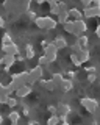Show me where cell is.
Listing matches in <instances>:
<instances>
[{"instance_id":"cell-22","label":"cell","mask_w":100,"mask_h":125,"mask_svg":"<svg viewBox=\"0 0 100 125\" xmlns=\"http://www.w3.org/2000/svg\"><path fill=\"white\" fill-rule=\"evenodd\" d=\"M44 55L47 56L49 62L52 64V62H55L56 60H58V52H44Z\"/></svg>"},{"instance_id":"cell-37","label":"cell","mask_w":100,"mask_h":125,"mask_svg":"<svg viewBox=\"0 0 100 125\" xmlns=\"http://www.w3.org/2000/svg\"><path fill=\"white\" fill-rule=\"evenodd\" d=\"M49 42H50V41H49V39H44V41H42V42H41V47H42V50H44V49H45V47H47V45H49Z\"/></svg>"},{"instance_id":"cell-27","label":"cell","mask_w":100,"mask_h":125,"mask_svg":"<svg viewBox=\"0 0 100 125\" xmlns=\"http://www.w3.org/2000/svg\"><path fill=\"white\" fill-rule=\"evenodd\" d=\"M13 42V38H11L10 33H3L2 34V44H11Z\"/></svg>"},{"instance_id":"cell-4","label":"cell","mask_w":100,"mask_h":125,"mask_svg":"<svg viewBox=\"0 0 100 125\" xmlns=\"http://www.w3.org/2000/svg\"><path fill=\"white\" fill-rule=\"evenodd\" d=\"M42 75H44V66L38 64L34 66L33 69H30V78H28V84H34L39 81V78H42Z\"/></svg>"},{"instance_id":"cell-35","label":"cell","mask_w":100,"mask_h":125,"mask_svg":"<svg viewBox=\"0 0 100 125\" xmlns=\"http://www.w3.org/2000/svg\"><path fill=\"white\" fill-rule=\"evenodd\" d=\"M20 114H22V116H25V117H28V116H30V109H28V106H25V105H24V108H22Z\"/></svg>"},{"instance_id":"cell-5","label":"cell","mask_w":100,"mask_h":125,"mask_svg":"<svg viewBox=\"0 0 100 125\" xmlns=\"http://www.w3.org/2000/svg\"><path fill=\"white\" fill-rule=\"evenodd\" d=\"M83 17L84 19H94V17H100V6H86L83 10Z\"/></svg>"},{"instance_id":"cell-20","label":"cell","mask_w":100,"mask_h":125,"mask_svg":"<svg viewBox=\"0 0 100 125\" xmlns=\"http://www.w3.org/2000/svg\"><path fill=\"white\" fill-rule=\"evenodd\" d=\"M69 60H70V62L75 66V67H81V61H80V58H78V53H74L72 52L70 53V56H69Z\"/></svg>"},{"instance_id":"cell-36","label":"cell","mask_w":100,"mask_h":125,"mask_svg":"<svg viewBox=\"0 0 100 125\" xmlns=\"http://www.w3.org/2000/svg\"><path fill=\"white\" fill-rule=\"evenodd\" d=\"M80 3L83 5V8H86V6H91L92 5V0H80Z\"/></svg>"},{"instance_id":"cell-16","label":"cell","mask_w":100,"mask_h":125,"mask_svg":"<svg viewBox=\"0 0 100 125\" xmlns=\"http://www.w3.org/2000/svg\"><path fill=\"white\" fill-rule=\"evenodd\" d=\"M63 28H64V31L66 33H69V34H74L75 36V25H74V21H67L66 23H63Z\"/></svg>"},{"instance_id":"cell-44","label":"cell","mask_w":100,"mask_h":125,"mask_svg":"<svg viewBox=\"0 0 100 125\" xmlns=\"http://www.w3.org/2000/svg\"><path fill=\"white\" fill-rule=\"evenodd\" d=\"M3 120H5V117H3V114H2V113H0V125L3 124Z\"/></svg>"},{"instance_id":"cell-46","label":"cell","mask_w":100,"mask_h":125,"mask_svg":"<svg viewBox=\"0 0 100 125\" xmlns=\"http://www.w3.org/2000/svg\"><path fill=\"white\" fill-rule=\"evenodd\" d=\"M56 2H63V0H56Z\"/></svg>"},{"instance_id":"cell-31","label":"cell","mask_w":100,"mask_h":125,"mask_svg":"<svg viewBox=\"0 0 100 125\" xmlns=\"http://www.w3.org/2000/svg\"><path fill=\"white\" fill-rule=\"evenodd\" d=\"M95 70H97V69H95V66H92V64L84 66V72H86V73H94Z\"/></svg>"},{"instance_id":"cell-43","label":"cell","mask_w":100,"mask_h":125,"mask_svg":"<svg viewBox=\"0 0 100 125\" xmlns=\"http://www.w3.org/2000/svg\"><path fill=\"white\" fill-rule=\"evenodd\" d=\"M92 5H94V6H100V0H92Z\"/></svg>"},{"instance_id":"cell-6","label":"cell","mask_w":100,"mask_h":125,"mask_svg":"<svg viewBox=\"0 0 100 125\" xmlns=\"http://www.w3.org/2000/svg\"><path fill=\"white\" fill-rule=\"evenodd\" d=\"M33 92V88H31V84H24V86H20V88L17 89L16 91V94H14V95L17 97V99H25V97H28L30 94Z\"/></svg>"},{"instance_id":"cell-19","label":"cell","mask_w":100,"mask_h":125,"mask_svg":"<svg viewBox=\"0 0 100 125\" xmlns=\"http://www.w3.org/2000/svg\"><path fill=\"white\" fill-rule=\"evenodd\" d=\"M34 49H33V45L31 44H25V58L27 60H33L34 58Z\"/></svg>"},{"instance_id":"cell-30","label":"cell","mask_w":100,"mask_h":125,"mask_svg":"<svg viewBox=\"0 0 100 125\" xmlns=\"http://www.w3.org/2000/svg\"><path fill=\"white\" fill-rule=\"evenodd\" d=\"M86 80H88V83H95V81H97V75H95V72L94 73H88Z\"/></svg>"},{"instance_id":"cell-11","label":"cell","mask_w":100,"mask_h":125,"mask_svg":"<svg viewBox=\"0 0 100 125\" xmlns=\"http://www.w3.org/2000/svg\"><path fill=\"white\" fill-rule=\"evenodd\" d=\"M78 58H80V61H81V64H84V62H89V60H91L89 49H88V47H83V49L78 52Z\"/></svg>"},{"instance_id":"cell-15","label":"cell","mask_w":100,"mask_h":125,"mask_svg":"<svg viewBox=\"0 0 100 125\" xmlns=\"http://www.w3.org/2000/svg\"><path fill=\"white\" fill-rule=\"evenodd\" d=\"M69 16L72 17V21H78V19H84L83 17V13L80 10H77V8H69Z\"/></svg>"},{"instance_id":"cell-28","label":"cell","mask_w":100,"mask_h":125,"mask_svg":"<svg viewBox=\"0 0 100 125\" xmlns=\"http://www.w3.org/2000/svg\"><path fill=\"white\" fill-rule=\"evenodd\" d=\"M38 64H41V66H50V62H49V60H47L45 55H41V56L38 58Z\"/></svg>"},{"instance_id":"cell-45","label":"cell","mask_w":100,"mask_h":125,"mask_svg":"<svg viewBox=\"0 0 100 125\" xmlns=\"http://www.w3.org/2000/svg\"><path fill=\"white\" fill-rule=\"evenodd\" d=\"M28 124H30V125H33V124H38V122H36V120H33V119H30V120H28Z\"/></svg>"},{"instance_id":"cell-3","label":"cell","mask_w":100,"mask_h":125,"mask_svg":"<svg viewBox=\"0 0 100 125\" xmlns=\"http://www.w3.org/2000/svg\"><path fill=\"white\" fill-rule=\"evenodd\" d=\"M28 78H30V70H22V72H17V73H11V81L14 83V86L17 89L28 83Z\"/></svg>"},{"instance_id":"cell-40","label":"cell","mask_w":100,"mask_h":125,"mask_svg":"<svg viewBox=\"0 0 100 125\" xmlns=\"http://www.w3.org/2000/svg\"><path fill=\"white\" fill-rule=\"evenodd\" d=\"M34 3H36L38 6H41V5H44V3H45V0H34Z\"/></svg>"},{"instance_id":"cell-8","label":"cell","mask_w":100,"mask_h":125,"mask_svg":"<svg viewBox=\"0 0 100 125\" xmlns=\"http://www.w3.org/2000/svg\"><path fill=\"white\" fill-rule=\"evenodd\" d=\"M2 52L3 53H10V55H19L20 49H19V45L13 41L11 44H2Z\"/></svg>"},{"instance_id":"cell-33","label":"cell","mask_w":100,"mask_h":125,"mask_svg":"<svg viewBox=\"0 0 100 125\" xmlns=\"http://www.w3.org/2000/svg\"><path fill=\"white\" fill-rule=\"evenodd\" d=\"M27 16H28V19H30V21H34V19L38 17L36 13H34L33 10H28V11H27Z\"/></svg>"},{"instance_id":"cell-41","label":"cell","mask_w":100,"mask_h":125,"mask_svg":"<svg viewBox=\"0 0 100 125\" xmlns=\"http://www.w3.org/2000/svg\"><path fill=\"white\" fill-rule=\"evenodd\" d=\"M3 27H5V19L0 16V28H3Z\"/></svg>"},{"instance_id":"cell-32","label":"cell","mask_w":100,"mask_h":125,"mask_svg":"<svg viewBox=\"0 0 100 125\" xmlns=\"http://www.w3.org/2000/svg\"><path fill=\"white\" fill-rule=\"evenodd\" d=\"M47 111L50 113V114H58V108H56L55 105H49V106H47Z\"/></svg>"},{"instance_id":"cell-26","label":"cell","mask_w":100,"mask_h":125,"mask_svg":"<svg viewBox=\"0 0 100 125\" xmlns=\"http://www.w3.org/2000/svg\"><path fill=\"white\" fill-rule=\"evenodd\" d=\"M81 49H83V47H81V44H80V42L77 41V39H75V42H74V44H70V50H72L74 53H78Z\"/></svg>"},{"instance_id":"cell-38","label":"cell","mask_w":100,"mask_h":125,"mask_svg":"<svg viewBox=\"0 0 100 125\" xmlns=\"http://www.w3.org/2000/svg\"><path fill=\"white\" fill-rule=\"evenodd\" d=\"M16 60H17V61H25L27 58L24 56V55H20V53H19V55H16Z\"/></svg>"},{"instance_id":"cell-42","label":"cell","mask_w":100,"mask_h":125,"mask_svg":"<svg viewBox=\"0 0 100 125\" xmlns=\"http://www.w3.org/2000/svg\"><path fill=\"white\" fill-rule=\"evenodd\" d=\"M3 92H5V84L0 83V94H3Z\"/></svg>"},{"instance_id":"cell-14","label":"cell","mask_w":100,"mask_h":125,"mask_svg":"<svg viewBox=\"0 0 100 125\" xmlns=\"http://www.w3.org/2000/svg\"><path fill=\"white\" fill-rule=\"evenodd\" d=\"M60 88L63 89V92H70L72 89H74V80H70V78H64Z\"/></svg>"},{"instance_id":"cell-29","label":"cell","mask_w":100,"mask_h":125,"mask_svg":"<svg viewBox=\"0 0 100 125\" xmlns=\"http://www.w3.org/2000/svg\"><path fill=\"white\" fill-rule=\"evenodd\" d=\"M8 100H10L8 94H5V92L0 94V105H6V103H8Z\"/></svg>"},{"instance_id":"cell-1","label":"cell","mask_w":100,"mask_h":125,"mask_svg":"<svg viewBox=\"0 0 100 125\" xmlns=\"http://www.w3.org/2000/svg\"><path fill=\"white\" fill-rule=\"evenodd\" d=\"M33 23L41 30H55L56 25H58V21L50 16H38L33 21Z\"/></svg>"},{"instance_id":"cell-7","label":"cell","mask_w":100,"mask_h":125,"mask_svg":"<svg viewBox=\"0 0 100 125\" xmlns=\"http://www.w3.org/2000/svg\"><path fill=\"white\" fill-rule=\"evenodd\" d=\"M74 25H75V38L80 36L81 33H86L88 31V23L84 19H78V21H74Z\"/></svg>"},{"instance_id":"cell-39","label":"cell","mask_w":100,"mask_h":125,"mask_svg":"<svg viewBox=\"0 0 100 125\" xmlns=\"http://www.w3.org/2000/svg\"><path fill=\"white\" fill-rule=\"evenodd\" d=\"M95 36H97V38L100 39V25H97V27H95Z\"/></svg>"},{"instance_id":"cell-24","label":"cell","mask_w":100,"mask_h":125,"mask_svg":"<svg viewBox=\"0 0 100 125\" xmlns=\"http://www.w3.org/2000/svg\"><path fill=\"white\" fill-rule=\"evenodd\" d=\"M47 124H49V125H56V124H60V116H58V114H50V117L47 119Z\"/></svg>"},{"instance_id":"cell-12","label":"cell","mask_w":100,"mask_h":125,"mask_svg":"<svg viewBox=\"0 0 100 125\" xmlns=\"http://www.w3.org/2000/svg\"><path fill=\"white\" fill-rule=\"evenodd\" d=\"M56 108H58V114H70V113H72L70 105L64 103V102H58Z\"/></svg>"},{"instance_id":"cell-21","label":"cell","mask_w":100,"mask_h":125,"mask_svg":"<svg viewBox=\"0 0 100 125\" xmlns=\"http://www.w3.org/2000/svg\"><path fill=\"white\" fill-rule=\"evenodd\" d=\"M77 41L81 44V47H88V45H89V38H88L84 33H81L80 36H77Z\"/></svg>"},{"instance_id":"cell-25","label":"cell","mask_w":100,"mask_h":125,"mask_svg":"<svg viewBox=\"0 0 100 125\" xmlns=\"http://www.w3.org/2000/svg\"><path fill=\"white\" fill-rule=\"evenodd\" d=\"M44 89H45V91H50V92H53V91L56 89V84L53 83L52 80H47V81H45V86H44Z\"/></svg>"},{"instance_id":"cell-23","label":"cell","mask_w":100,"mask_h":125,"mask_svg":"<svg viewBox=\"0 0 100 125\" xmlns=\"http://www.w3.org/2000/svg\"><path fill=\"white\" fill-rule=\"evenodd\" d=\"M19 100H20V99H17L16 95H10V100H8V103H6V105H8L10 108H16L17 105H19Z\"/></svg>"},{"instance_id":"cell-2","label":"cell","mask_w":100,"mask_h":125,"mask_svg":"<svg viewBox=\"0 0 100 125\" xmlns=\"http://www.w3.org/2000/svg\"><path fill=\"white\" fill-rule=\"evenodd\" d=\"M80 105L86 109L89 114H94L95 111L99 109V100L94 99V97H83V99H80Z\"/></svg>"},{"instance_id":"cell-17","label":"cell","mask_w":100,"mask_h":125,"mask_svg":"<svg viewBox=\"0 0 100 125\" xmlns=\"http://www.w3.org/2000/svg\"><path fill=\"white\" fill-rule=\"evenodd\" d=\"M63 80H64V75H63L61 72H55V73H52V81L56 84V88H60V86H61Z\"/></svg>"},{"instance_id":"cell-47","label":"cell","mask_w":100,"mask_h":125,"mask_svg":"<svg viewBox=\"0 0 100 125\" xmlns=\"http://www.w3.org/2000/svg\"><path fill=\"white\" fill-rule=\"evenodd\" d=\"M99 25H100V22H99Z\"/></svg>"},{"instance_id":"cell-13","label":"cell","mask_w":100,"mask_h":125,"mask_svg":"<svg viewBox=\"0 0 100 125\" xmlns=\"http://www.w3.org/2000/svg\"><path fill=\"white\" fill-rule=\"evenodd\" d=\"M8 120L13 125H16V124H19V120H20V113L19 111H16V109H11V111L8 113Z\"/></svg>"},{"instance_id":"cell-18","label":"cell","mask_w":100,"mask_h":125,"mask_svg":"<svg viewBox=\"0 0 100 125\" xmlns=\"http://www.w3.org/2000/svg\"><path fill=\"white\" fill-rule=\"evenodd\" d=\"M56 21H58V23H61V25H63V23H66L67 21H70V16H69V11H61V13L56 16Z\"/></svg>"},{"instance_id":"cell-34","label":"cell","mask_w":100,"mask_h":125,"mask_svg":"<svg viewBox=\"0 0 100 125\" xmlns=\"http://www.w3.org/2000/svg\"><path fill=\"white\" fill-rule=\"evenodd\" d=\"M66 75H67V78H70V80H75V78H77V73L74 72V70H67Z\"/></svg>"},{"instance_id":"cell-9","label":"cell","mask_w":100,"mask_h":125,"mask_svg":"<svg viewBox=\"0 0 100 125\" xmlns=\"http://www.w3.org/2000/svg\"><path fill=\"white\" fill-rule=\"evenodd\" d=\"M16 55H10V53H3V56L0 58V64L2 66H10V67H13L14 64H16Z\"/></svg>"},{"instance_id":"cell-10","label":"cell","mask_w":100,"mask_h":125,"mask_svg":"<svg viewBox=\"0 0 100 125\" xmlns=\"http://www.w3.org/2000/svg\"><path fill=\"white\" fill-rule=\"evenodd\" d=\"M52 42L55 44L56 49H58V52H60V50H64V49H67V47H69L67 39H66V38H63V36H56Z\"/></svg>"}]
</instances>
